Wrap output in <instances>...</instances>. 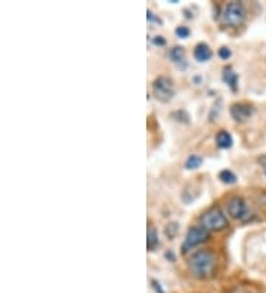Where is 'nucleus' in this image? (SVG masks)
I'll return each instance as SVG.
<instances>
[{"label":"nucleus","instance_id":"f03ea898","mask_svg":"<svg viewBox=\"0 0 266 293\" xmlns=\"http://www.w3.org/2000/svg\"><path fill=\"white\" fill-rule=\"evenodd\" d=\"M246 21V8L240 2H231L222 12V23L230 27H238Z\"/></svg>","mask_w":266,"mask_h":293},{"label":"nucleus","instance_id":"39448f33","mask_svg":"<svg viewBox=\"0 0 266 293\" xmlns=\"http://www.w3.org/2000/svg\"><path fill=\"white\" fill-rule=\"evenodd\" d=\"M208 238V231L204 227H192L188 229L185 241H184V252H186L188 249H192L196 246H198L201 243H204Z\"/></svg>","mask_w":266,"mask_h":293},{"label":"nucleus","instance_id":"f8f14e48","mask_svg":"<svg viewBox=\"0 0 266 293\" xmlns=\"http://www.w3.org/2000/svg\"><path fill=\"white\" fill-rule=\"evenodd\" d=\"M224 80H225V83H228L231 88H232L234 91L236 89V82H238V76H236V73H234L232 68H225V71H224Z\"/></svg>","mask_w":266,"mask_h":293},{"label":"nucleus","instance_id":"dca6fc26","mask_svg":"<svg viewBox=\"0 0 266 293\" xmlns=\"http://www.w3.org/2000/svg\"><path fill=\"white\" fill-rule=\"evenodd\" d=\"M219 57H220L222 60H228V58L231 57V51H230L228 48H220V49H219Z\"/></svg>","mask_w":266,"mask_h":293},{"label":"nucleus","instance_id":"f257e3e1","mask_svg":"<svg viewBox=\"0 0 266 293\" xmlns=\"http://www.w3.org/2000/svg\"><path fill=\"white\" fill-rule=\"evenodd\" d=\"M216 266V258L208 250H198L190 259V268L198 278H208L213 275Z\"/></svg>","mask_w":266,"mask_h":293},{"label":"nucleus","instance_id":"ddd939ff","mask_svg":"<svg viewBox=\"0 0 266 293\" xmlns=\"http://www.w3.org/2000/svg\"><path fill=\"white\" fill-rule=\"evenodd\" d=\"M219 179H220L224 184H235V182H236L235 173L231 172V170H228V169H225V170H222V172L219 173Z\"/></svg>","mask_w":266,"mask_h":293},{"label":"nucleus","instance_id":"2eb2a0df","mask_svg":"<svg viewBox=\"0 0 266 293\" xmlns=\"http://www.w3.org/2000/svg\"><path fill=\"white\" fill-rule=\"evenodd\" d=\"M174 33H176V36L178 37H182V39H186L188 36H190V29L188 27H185V26H180V27H178L176 30H174Z\"/></svg>","mask_w":266,"mask_h":293},{"label":"nucleus","instance_id":"f3484780","mask_svg":"<svg viewBox=\"0 0 266 293\" xmlns=\"http://www.w3.org/2000/svg\"><path fill=\"white\" fill-rule=\"evenodd\" d=\"M146 18H148V21H156V23L162 24V20H160L158 17H154L151 11H148V12H146Z\"/></svg>","mask_w":266,"mask_h":293},{"label":"nucleus","instance_id":"a211bd4d","mask_svg":"<svg viewBox=\"0 0 266 293\" xmlns=\"http://www.w3.org/2000/svg\"><path fill=\"white\" fill-rule=\"evenodd\" d=\"M152 42H154V45H160V46L166 43V40H164V39H162V36H157Z\"/></svg>","mask_w":266,"mask_h":293},{"label":"nucleus","instance_id":"423d86ee","mask_svg":"<svg viewBox=\"0 0 266 293\" xmlns=\"http://www.w3.org/2000/svg\"><path fill=\"white\" fill-rule=\"evenodd\" d=\"M226 209H228V213H230L232 218H235V219L242 218V216L246 215V212H247L246 201H244L241 197H232V198H230Z\"/></svg>","mask_w":266,"mask_h":293},{"label":"nucleus","instance_id":"6ab92c4d","mask_svg":"<svg viewBox=\"0 0 266 293\" xmlns=\"http://www.w3.org/2000/svg\"><path fill=\"white\" fill-rule=\"evenodd\" d=\"M264 170H265V175H266V164H265V166H264Z\"/></svg>","mask_w":266,"mask_h":293},{"label":"nucleus","instance_id":"9b49d317","mask_svg":"<svg viewBox=\"0 0 266 293\" xmlns=\"http://www.w3.org/2000/svg\"><path fill=\"white\" fill-rule=\"evenodd\" d=\"M168 57L173 63H180L184 61L185 58V49L180 48V46H173L170 51H168Z\"/></svg>","mask_w":266,"mask_h":293},{"label":"nucleus","instance_id":"9d476101","mask_svg":"<svg viewBox=\"0 0 266 293\" xmlns=\"http://www.w3.org/2000/svg\"><path fill=\"white\" fill-rule=\"evenodd\" d=\"M146 246H148V250L152 252L157 246H158V232L154 227H148V232H146Z\"/></svg>","mask_w":266,"mask_h":293},{"label":"nucleus","instance_id":"20e7f679","mask_svg":"<svg viewBox=\"0 0 266 293\" xmlns=\"http://www.w3.org/2000/svg\"><path fill=\"white\" fill-rule=\"evenodd\" d=\"M201 224H202V227L206 228L207 231H219V229L226 228L228 219L225 218V215L218 207H213V209L207 210L202 215Z\"/></svg>","mask_w":266,"mask_h":293},{"label":"nucleus","instance_id":"0eeeda50","mask_svg":"<svg viewBox=\"0 0 266 293\" xmlns=\"http://www.w3.org/2000/svg\"><path fill=\"white\" fill-rule=\"evenodd\" d=\"M254 113L253 107L248 104H234L231 107V116L236 122H246Z\"/></svg>","mask_w":266,"mask_h":293},{"label":"nucleus","instance_id":"4468645a","mask_svg":"<svg viewBox=\"0 0 266 293\" xmlns=\"http://www.w3.org/2000/svg\"><path fill=\"white\" fill-rule=\"evenodd\" d=\"M201 164H202V159H201L200 156H197V154H192V156H190V157L186 159L185 167H186V169H198Z\"/></svg>","mask_w":266,"mask_h":293},{"label":"nucleus","instance_id":"6e6552de","mask_svg":"<svg viewBox=\"0 0 266 293\" xmlns=\"http://www.w3.org/2000/svg\"><path fill=\"white\" fill-rule=\"evenodd\" d=\"M194 57L200 63H206L212 58V49L206 43H198L194 49Z\"/></svg>","mask_w":266,"mask_h":293},{"label":"nucleus","instance_id":"7ed1b4c3","mask_svg":"<svg viewBox=\"0 0 266 293\" xmlns=\"http://www.w3.org/2000/svg\"><path fill=\"white\" fill-rule=\"evenodd\" d=\"M152 94L156 99L162 102H168L172 98L174 97V85L173 80L168 79L166 76H160L154 80L152 83Z\"/></svg>","mask_w":266,"mask_h":293},{"label":"nucleus","instance_id":"1a4fd4ad","mask_svg":"<svg viewBox=\"0 0 266 293\" xmlns=\"http://www.w3.org/2000/svg\"><path fill=\"white\" fill-rule=\"evenodd\" d=\"M216 144L219 148H231L234 144L232 135L228 130H219L216 135Z\"/></svg>","mask_w":266,"mask_h":293}]
</instances>
